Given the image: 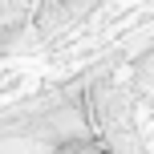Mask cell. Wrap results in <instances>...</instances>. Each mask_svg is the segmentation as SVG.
<instances>
[{
  "instance_id": "obj_1",
  "label": "cell",
  "mask_w": 154,
  "mask_h": 154,
  "mask_svg": "<svg viewBox=\"0 0 154 154\" xmlns=\"http://www.w3.org/2000/svg\"><path fill=\"white\" fill-rule=\"evenodd\" d=\"M53 154H109V146L97 138H65Z\"/></svg>"
}]
</instances>
